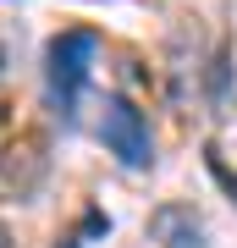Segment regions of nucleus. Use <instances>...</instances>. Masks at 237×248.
I'll return each instance as SVG.
<instances>
[{
	"label": "nucleus",
	"mask_w": 237,
	"mask_h": 248,
	"mask_svg": "<svg viewBox=\"0 0 237 248\" xmlns=\"http://www.w3.org/2000/svg\"><path fill=\"white\" fill-rule=\"evenodd\" d=\"M99 138H105V149L122 160L127 171H143L155 160V143H149V122H143V110L132 105V99L111 94L105 110H99Z\"/></svg>",
	"instance_id": "1"
},
{
	"label": "nucleus",
	"mask_w": 237,
	"mask_h": 248,
	"mask_svg": "<svg viewBox=\"0 0 237 248\" xmlns=\"http://www.w3.org/2000/svg\"><path fill=\"white\" fill-rule=\"evenodd\" d=\"M88 61H94V33H61L50 39V94L61 99V110L72 116V105H78L83 83H88Z\"/></svg>",
	"instance_id": "2"
},
{
	"label": "nucleus",
	"mask_w": 237,
	"mask_h": 248,
	"mask_svg": "<svg viewBox=\"0 0 237 248\" xmlns=\"http://www.w3.org/2000/svg\"><path fill=\"white\" fill-rule=\"evenodd\" d=\"M44 171H50V155H44V138H17L0 149V193L6 199H28L33 187L44 182Z\"/></svg>",
	"instance_id": "3"
},
{
	"label": "nucleus",
	"mask_w": 237,
	"mask_h": 248,
	"mask_svg": "<svg viewBox=\"0 0 237 248\" xmlns=\"http://www.w3.org/2000/svg\"><path fill=\"white\" fill-rule=\"evenodd\" d=\"M149 232H155L166 248H204V232H199V221H193V210H182V204H171V210H155Z\"/></svg>",
	"instance_id": "4"
},
{
	"label": "nucleus",
	"mask_w": 237,
	"mask_h": 248,
	"mask_svg": "<svg viewBox=\"0 0 237 248\" xmlns=\"http://www.w3.org/2000/svg\"><path fill=\"white\" fill-rule=\"evenodd\" d=\"M226 89H232V50H221L215 61H210V94L226 99Z\"/></svg>",
	"instance_id": "5"
},
{
	"label": "nucleus",
	"mask_w": 237,
	"mask_h": 248,
	"mask_svg": "<svg viewBox=\"0 0 237 248\" xmlns=\"http://www.w3.org/2000/svg\"><path fill=\"white\" fill-rule=\"evenodd\" d=\"M204 160H210V171H215V182H221V187H226V193L237 199V177H232V171H226V160H221L215 149H204Z\"/></svg>",
	"instance_id": "6"
},
{
	"label": "nucleus",
	"mask_w": 237,
	"mask_h": 248,
	"mask_svg": "<svg viewBox=\"0 0 237 248\" xmlns=\"http://www.w3.org/2000/svg\"><path fill=\"white\" fill-rule=\"evenodd\" d=\"M6 127H11V110H6V99H0V143H6Z\"/></svg>",
	"instance_id": "7"
},
{
	"label": "nucleus",
	"mask_w": 237,
	"mask_h": 248,
	"mask_svg": "<svg viewBox=\"0 0 237 248\" xmlns=\"http://www.w3.org/2000/svg\"><path fill=\"white\" fill-rule=\"evenodd\" d=\"M61 248H83V243H78V237H66V243H61Z\"/></svg>",
	"instance_id": "8"
}]
</instances>
